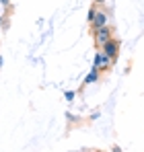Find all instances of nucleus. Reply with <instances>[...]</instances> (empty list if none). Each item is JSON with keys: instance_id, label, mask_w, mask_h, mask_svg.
I'll use <instances>...</instances> for the list:
<instances>
[{"instance_id": "f257e3e1", "label": "nucleus", "mask_w": 144, "mask_h": 152, "mask_svg": "<svg viewBox=\"0 0 144 152\" xmlns=\"http://www.w3.org/2000/svg\"><path fill=\"white\" fill-rule=\"evenodd\" d=\"M120 39H115V37H111V39H107L103 45H101V51L105 53V56H109L111 58V62L113 60H118V53H120Z\"/></svg>"}, {"instance_id": "f03ea898", "label": "nucleus", "mask_w": 144, "mask_h": 152, "mask_svg": "<svg viewBox=\"0 0 144 152\" xmlns=\"http://www.w3.org/2000/svg\"><path fill=\"white\" fill-rule=\"evenodd\" d=\"M113 37V33H111V27H101V29H95L93 31V39H95V45L97 50H101V45L107 41V39H111Z\"/></svg>"}, {"instance_id": "7ed1b4c3", "label": "nucleus", "mask_w": 144, "mask_h": 152, "mask_svg": "<svg viewBox=\"0 0 144 152\" xmlns=\"http://www.w3.org/2000/svg\"><path fill=\"white\" fill-rule=\"evenodd\" d=\"M111 64H113V62H111V58H109V56H105L101 50H97L95 60H93V66H95V68H99V70H107Z\"/></svg>"}, {"instance_id": "20e7f679", "label": "nucleus", "mask_w": 144, "mask_h": 152, "mask_svg": "<svg viewBox=\"0 0 144 152\" xmlns=\"http://www.w3.org/2000/svg\"><path fill=\"white\" fill-rule=\"evenodd\" d=\"M107 21H109V19H107V12H105V10H97L95 19H93V23H91V31L105 27V25H107Z\"/></svg>"}, {"instance_id": "39448f33", "label": "nucleus", "mask_w": 144, "mask_h": 152, "mask_svg": "<svg viewBox=\"0 0 144 152\" xmlns=\"http://www.w3.org/2000/svg\"><path fill=\"white\" fill-rule=\"evenodd\" d=\"M97 78H99V68L93 66V70L84 76V84H93V82H97Z\"/></svg>"}, {"instance_id": "423d86ee", "label": "nucleus", "mask_w": 144, "mask_h": 152, "mask_svg": "<svg viewBox=\"0 0 144 152\" xmlns=\"http://www.w3.org/2000/svg\"><path fill=\"white\" fill-rule=\"evenodd\" d=\"M97 10H99V8H97V4H95V2H93V6H91V8H89V12H87V21H89V25L93 23V19H95Z\"/></svg>"}, {"instance_id": "0eeeda50", "label": "nucleus", "mask_w": 144, "mask_h": 152, "mask_svg": "<svg viewBox=\"0 0 144 152\" xmlns=\"http://www.w3.org/2000/svg\"><path fill=\"white\" fill-rule=\"evenodd\" d=\"M64 99H66V101H74V99H76V93H74V91H66V93H64Z\"/></svg>"}, {"instance_id": "6e6552de", "label": "nucleus", "mask_w": 144, "mask_h": 152, "mask_svg": "<svg viewBox=\"0 0 144 152\" xmlns=\"http://www.w3.org/2000/svg\"><path fill=\"white\" fill-rule=\"evenodd\" d=\"M0 4H2L4 8H8V6H10V0H0Z\"/></svg>"}, {"instance_id": "1a4fd4ad", "label": "nucleus", "mask_w": 144, "mask_h": 152, "mask_svg": "<svg viewBox=\"0 0 144 152\" xmlns=\"http://www.w3.org/2000/svg\"><path fill=\"white\" fill-rule=\"evenodd\" d=\"M93 2H95V4H105L107 0H93Z\"/></svg>"}, {"instance_id": "9d476101", "label": "nucleus", "mask_w": 144, "mask_h": 152, "mask_svg": "<svg viewBox=\"0 0 144 152\" xmlns=\"http://www.w3.org/2000/svg\"><path fill=\"white\" fill-rule=\"evenodd\" d=\"M2 64H4V58H2V56H0V68H2Z\"/></svg>"}, {"instance_id": "9b49d317", "label": "nucleus", "mask_w": 144, "mask_h": 152, "mask_svg": "<svg viewBox=\"0 0 144 152\" xmlns=\"http://www.w3.org/2000/svg\"><path fill=\"white\" fill-rule=\"evenodd\" d=\"M0 25H2V19H0Z\"/></svg>"}]
</instances>
